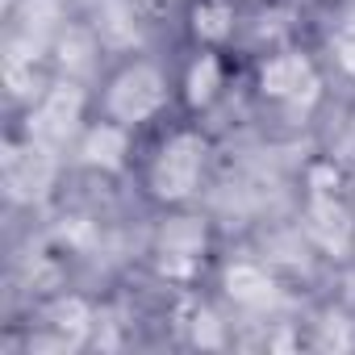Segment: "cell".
I'll list each match as a JSON object with an SVG mask.
<instances>
[{"instance_id": "cell-13", "label": "cell", "mask_w": 355, "mask_h": 355, "mask_svg": "<svg viewBox=\"0 0 355 355\" xmlns=\"http://www.w3.org/2000/svg\"><path fill=\"white\" fill-rule=\"evenodd\" d=\"M301 343L313 351H355V305H322L301 326Z\"/></svg>"}, {"instance_id": "cell-16", "label": "cell", "mask_w": 355, "mask_h": 355, "mask_svg": "<svg viewBox=\"0 0 355 355\" xmlns=\"http://www.w3.org/2000/svg\"><path fill=\"white\" fill-rule=\"evenodd\" d=\"M297 9H313V5H322V0H293Z\"/></svg>"}, {"instance_id": "cell-14", "label": "cell", "mask_w": 355, "mask_h": 355, "mask_svg": "<svg viewBox=\"0 0 355 355\" xmlns=\"http://www.w3.org/2000/svg\"><path fill=\"white\" fill-rule=\"evenodd\" d=\"M326 59H330V67H334L343 80L355 84V13H347V17L330 30V38H326Z\"/></svg>"}, {"instance_id": "cell-9", "label": "cell", "mask_w": 355, "mask_h": 355, "mask_svg": "<svg viewBox=\"0 0 355 355\" xmlns=\"http://www.w3.org/2000/svg\"><path fill=\"white\" fill-rule=\"evenodd\" d=\"M138 138H142V134H134V130H125V125L101 117V113H92L67 155L76 159V167H84V171H92V175L121 180V175H134Z\"/></svg>"}, {"instance_id": "cell-1", "label": "cell", "mask_w": 355, "mask_h": 355, "mask_svg": "<svg viewBox=\"0 0 355 355\" xmlns=\"http://www.w3.org/2000/svg\"><path fill=\"white\" fill-rule=\"evenodd\" d=\"M214 167V134L205 121L175 113L138 138L134 189L155 214L193 209L209 184Z\"/></svg>"}, {"instance_id": "cell-10", "label": "cell", "mask_w": 355, "mask_h": 355, "mask_svg": "<svg viewBox=\"0 0 355 355\" xmlns=\"http://www.w3.org/2000/svg\"><path fill=\"white\" fill-rule=\"evenodd\" d=\"M214 288H218L222 305H230L234 313H247V318H268L284 301V288L272 276V268L259 263V259H247V255L222 259L218 276H214Z\"/></svg>"}, {"instance_id": "cell-12", "label": "cell", "mask_w": 355, "mask_h": 355, "mask_svg": "<svg viewBox=\"0 0 355 355\" xmlns=\"http://www.w3.org/2000/svg\"><path fill=\"white\" fill-rule=\"evenodd\" d=\"M180 30H184V46L234 51L243 30V0H184Z\"/></svg>"}, {"instance_id": "cell-7", "label": "cell", "mask_w": 355, "mask_h": 355, "mask_svg": "<svg viewBox=\"0 0 355 355\" xmlns=\"http://www.w3.org/2000/svg\"><path fill=\"white\" fill-rule=\"evenodd\" d=\"M239 63L234 51H209V46H184V59L175 63V105L184 117H214L226 96L234 92Z\"/></svg>"}, {"instance_id": "cell-5", "label": "cell", "mask_w": 355, "mask_h": 355, "mask_svg": "<svg viewBox=\"0 0 355 355\" xmlns=\"http://www.w3.org/2000/svg\"><path fill=\"white\" fill-rule=\"evenodd\" d=\"M301 222L313 247L326 255H351L355 251V201L347 189V163L334 159H309L301 171Z\"/></svg>"}, {"instance_id": "cell-4", "label": "cell", "mask_w": 355, "mask_h": 355, "mask_svg": "<svg viewBox=\"0 0 355 355\" xmlns=\"http://www.w3.org/2000/svg\"><path fill=\"white\" fill-rule=\"evenodd\" d=\"M251 96L280 121H305L326 101V63L301 42H272L251 67Z\"/></svg>"}, {"instance_id": "cell-3", "label": "cell", "mask_w": 355, "mask_h": 355, "mask_svg": "<svg viewBox=\"0 0 355 355\" xmlns=\"http://www.w3.org/2000/svg\"><path fill=\"white\" fill-rule=\"evenodd\" d=\"M218 230L205 214H197V205L159 214L146 243V268L159 284L175 293H197L218 276Z\"/></svg>"}, {"instance_id": "cell-2", "label": "cell", "mask_w": 355, "mask_h": 355, "mask_svg": "<svg viewBox=\"0 0 355 355\" xmlns=\"http://www.w3.org/2000/svg\"><path fill=\"white\" fill-rule=\"evenodd\" d=\"M92 109L134 134H146L159 121L180 113V105H175V67L146 51H130L113 59L92 84Z\"/></svg>"}, {"instance_id": "cell-8", "label": "cell", "mask_w": 355, "mask_h": 355, "mask_svg": "<svg viewBox=\"0 0 355 355\" xmlns=\"http://www.w3.org/2000/svg\"><path fill=\"white\" fill-rule=\"evenodd\" d=\"M92 113H96L92 109V84H84L76 76H55L51 88L26 109L21 125L38 142H46V146H55L63 155V150L76 146V138H80V130L88 125Z\"/></svg>"}, {"instance_id": "cell-6", "label": "cell", "mask_w": 355, "mask_h": 355, "mask_svg": "<svg viewBox=\"0 0 355 355\" xmlns=\"http://www.w3.org/2000/svg\"><path fill=\"white\" fill-rule=\"evenodd\" d=\"M101 318L96 305L84 293H46L42 301H34L30 318L17 322L5 338V347H17L26 355H67L92 343Z\"/></svg>"}, {"instance_id": "cell-11", "label": "cell", "mask_w": 355, "mask_h": 355, "mask_svg": "<svg viewBox=\"0 0 355 355\" xmlns=\"http://www.w3.org/2000/svg\"><path fill=\"white\" fill-rule=\"evenodd\" d=\"M59 171V150L38 142L26 125H13L5 138V184L13 201H38L55 184Z\"/></svg>"}, {"instance_id": "cell-15", "label": "cell", "mask_w": 355, "mask_h": 355, "mask_svg": "<svg viewBox=\"0 0 355 355\" xmlns=\"http://www.w3.org/2000/svg\"><path fill=\"white\" fill-rule=\"evenodd\" d=\"M347 189H351V201H355V163H347Z\"/></svg>"}]
</instances>
